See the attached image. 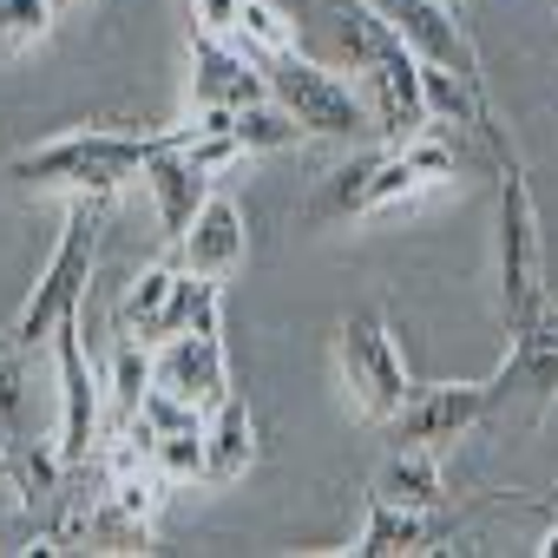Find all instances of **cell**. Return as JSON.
Wrapping results in <instances>:
<instances>
[{"mask_svg":"<svg viewBox=\"0 0 558 558\" xmlns=\"http://www.w3.org/2000/svg\"><path fill=\"white\" fill-rule=\"evenodd\" d=\"M381 158H388V145H381V151H355V158H342V165L316 184V197H310V223H349V217H368V191H375Z\"/></svg>","mask_w":558,"mask_h":558,"instance_id":"cell-20","label":"cell"},{"mask_svg":"<svg viewBox=\"0 0 558 558\" xmlns=\"http://www.w3.org/2000/svg\"><path fill=\"white\" fill-rule=\"evenodd\" d=\"M165 336H223V283H217V276H197V269L178 276Z\"/></svg>","mask_w":558,"mask_h":558,"instance_id":"cell-21","label":"cell"},{"mask_svg":"<svg viewBox=\"0 0 558 558\" xmlns=\"http://www.w3.org/2000/svg\"><path fill=\"white\" fill-rule=\"evenodd\" d=\"M158 506H165V480L151 466L106 473V493L86 499V512L73 519L66 538H86L93 551H145L158 532Z\"/></svg>","mask_w":558,"mask_h":558,"instance_id":"cell-8","label":"cell"},{"mask_svg":"<svg viewBox=\"0 0 558 558\" xmlns=\"http://www.w3.org/2000/svg\"><path fill=\"white\" fill-rule=\"evenodd\" d=\"M336 40L349 53V66L362 73V93L375 106V132L381 145H408L427 132V86H421V60L414 47L388 27V14L375 0H336Z\"/></svg>","mask_w":558,"mask_h":558,"instance_id":"cell-1","label":"cell"},{"mask_svg":"<svg viewBox=\"0 0 558 558\" xmlns=\"http://www.w3.org/2000/svg\"><path fill=\"white\" fill-rule=\"evenodd\" d=\"M178 276H184L178 250L158 256V263H145V269L132 276V290H125V303H119V336L151 342V349L165 342V316H171V296H178Z\"/></svg>","mask_w":558,"mask_h":558,"instance_id":"cell-17","label":"cell"},{"mask_svg":"<svg viewBox=\"0 0 558 558\" xmlns=\"http://www.w3.org/2000/svg\"><path fill=\"white\" fill-rule=\"evenodd\" d=\"M486 395H493V408H506L512 395H525L532 414H545L558 401V303H545L538 323L512 336V355L499 362V375L486 381Z\"/></svg>","mask_w":558,"mask_h":558,"instance_id":"cell-13","label":"cell"},{"mask_svg":"<svg viewBox=\"0 0 558 558\" xmlns=\"http://www.w3.org/2000/svg\"><path fill=\"white\" fill-rule=\"evenodd\" d=\"M236 27H243V0H191V34L236 40Z\"/></svg>","mask_w":558,"mask_h":558,"instance_id":"cell-28","label":"cell"},{"mask_svg":"<svg viewBox=\"0 0 558 558\" xmlns=\"http://www.w3.org/2000/svg\"><path fill=\"white\" fill-rule=\"evenodd\" d=\"M375 8H381L388 27L414 47L421 66H447V73L486 86V73H480V47H473V34H466V21H460L453 0H375Z\"/></svg>","mask_w":558,"mask_h":558,"instance_id":"cell-10","label":"cell"},{"mask_svg":"<svg viewBox=\"0 0 558 558\" xmlns=\"http://www.w3.org/2000/svg\"><path fill=\"white\" fill-rule=\"evenodd\" d=\"M269 99V73L243 40L191 34V112H243Z\"/></svg>","mask_w":558,"mask_h":558,"instance_id":"cell-11","label":"cell"},{"mask_svg":"<svg viewBox=\"0 0 558 558\" xmlns=\"http://www.w3.org/2000/svg\"><path fill=\"white\" fill-rule=\"evenodd\" d=\"M165 132H106V125H80L60 132L34 151L14 158V178L27 191H66V197H119L132 178H145L151 151Z\"/></svg>","mask_w":558,"mask_h":558,"instance_id":"cell-2","label":"cell"},{"mask_svg":"<svg viewBox=\"0 0 558 558\" xmlns=\"http://www.w3.org/2000/svg\"><path fill=\"white\" fill-rule=\"evenodd\" d=\"M151 375L165 395H178L184 408L210 414L223 395H230V355H223V336H165L151 349Z\"/></svg>","mask_w":558,"mask_h":558,"instance_id":"cell-12","label":"cell"},{"mask_svg":"<svg viewBox=\"0 0 558 558\" xmlns=\"http://www.w3.org/2000/svg\"><path fill=\"white\" fill-rule=\"evenodd\" d=\"M236 40L256 53V60H276V53H296V21L276 8V0H243V27Z\"/></svg>","mask_w":558,"mask_h":558,"instance_id":"cell-25","label":"cell"},{"mask_svg":"<svg viewBox=\"0 0 558 558\" xmlns=\"http://www.w3.org/2000/svg\"><path fill=\"white\" fill-rule=\"evenodd\" d=\"M171 250H178V263H184V269L230 283V276L243 269V256H250V223H243V204H236L230 191H210V197L197 204L191 230H184Z\"/></svg>","mask_w":558,"mask_h":558,"instance_id":"cell-14","label":"cell"},{"mask_svg":"<svg viewBox=\"0 0 558 558\" xmlns=\"http://www.w3.org/2000/svg\"><path fill=\"white\" fill-rule=\"evenodd\" d=\"M151 473L165 486H204V421L165 427L158 447H151Z\"/></svg>","mask_w":558,"mask_h":558,"instance_id":"cell-22","label":"cell"},{"mask_svg":"<svg viewBox=\"0 0 558 558\" xmlns=\"http://www.w3.org/2000/svg\"><path fill=\"white\" fill-rule=\"evenodd\" d=\"M375 499H395V506H414V512H440L447 506V466L434 447H395L381 466H375Z\"/></svg>","mask_w":558,"mask_h":558,"instance_id":"cell-18","label":"cell"},{"mask_svg":"<svg viewBox=\"0 0 558 558\" xmlns=\"http://www.w3.org/2000/svg\"><path fill=\"white\" fill-rule=\"evenodd\" d=\"M151 381H158V375H151V342H132V336H125L119 355H112V388H106V395H112V421L138 414L145 395H151Z\"/></svg>","mask_w":558,"mask_h":558,"instance_id":"cell-24","label":"cell"},{"mask_svg":"<svg viewBox=\"0 0 558 558\" xmlns=\"http://www.w3.org/2000/svg\"><path fill=\"white\" fill-rule=\"evenodd\" d=\"M53 362H60V434H53V447H60L66 473H86V466L99 460L106 388H99V375H93V355H86V329H80V316L53 329Z\"/></svg>","mask_w":558,"mask_h":558,"instance_id":"cell-7","label":"cell"},{"mask_svg":"<svg viewBox=\"0 0 558 558\" xmlns=\"http://www.w3.org/2000/svg\"><path fill=\"white\" fill-rule=\"evenodd\" d=\"M336 368H342V388L355 395V408H362L368 421H381V427H388V421L408 408V395H414L408 355H401V342H395V329H388L381 310H362V316H349V323L336 329Z\"/></svg>","mask_w":558,"mask_h":558,"instance_id":"cell-6","label":"cell"},{"mask_svg":"<svg viewBox=\"0 0 558 558\" xmlns=\"http://www.w3.org/2000/svg\"><path fill=\"white\" fill-rule=\"evenodd\" d=\"M434 545V512L395 506V499H368V519L355 532V558H395V551H427Z\"/></svg>","mask_w":558,"mask_h":558,"instance_id":"cell-19","label":"cell"},{"mask_svg":"<svg viewBox=\"0 0 558 558\" xmlns=\"http://www.w3.org/2000/svg\"><path fill=\"white\" fill-rule=\"evenodd\" d=\"M53 34V0H0V53H34Z\"/></svg>","mask_w":558,"mask_h":558,"instance_id":"cell-27","label":"cell"},{"mask_svg":"<svg viewBox=\"0 0 558 558\" xmlns=\"http://www.w3.org/2000/svg\"><path fill=\"white\" fill-rule=\"evenodd\" d=\"M230 132H236L243 151H283V145H303V125H296L283 106H276V99H256V106L230 112Z\"/></svg>","mask_w":558,"mask_h":558,"instance_id":"cell-23","label":"cell"},{"mask_svg":"<svg viewBox=\"0 0 558 558\" xmlns=\"http://www.w3.org/2000/svg\"><path fill=\"white\" fill-rule=\"evenodd\" d=\"M27 349L0 329V440H21L27 427Z\"/></svg>","mask_w":558,"mask_h":558,"instance_id":"cell-26","label":"cell"},{"mask_svg":"<svg viewBox=\"0 0 558 558\" xmlns=\"http://www.w3.org/2000/svg\"><path fill=\"white\" fill-rule=\"evenodd\" d=\"M486 414H493L486 381H434V388H414L408 408H401L388 427H395V447H434V453H447V447L466 440Z\"/></svg>","mask_w":558,"mask_h":558,"instance_id":"cell-9","label":"cell"},{"mask_svg":"<svg viewBox=\"0 0 558 558\" xmlns=\"http://www.w3.org/2000/svg\"><path fill=\"white\" fill-rule=\"evenodd\" d=\"M250 460H256V421H250V401L230 388V395L204 414V486L243 480Z\"/></svg>","mask_w":558,"mask_h":558,"instance_id":"cell-16","label":"cell"},{"mask_svg":"<svg viewBox=\"0 0 558 558\" xmlns=\"http://www.w3.org/2000/svg\"><path fill=\"white\" fill-rule=\"evenodd\" d=\"M8 460H14V453H8V440H0V480H8Z\"/></svg>","mask_w":558,"mask_h":558,"instance_id":"cell-29","label":"cell"},{"mask_svg":"<svg viewBox=\"0 0 558 558\" xmlns=\"http://www.w3.org/2000/svg\"><path fill=\"white\" fill-rule=\"evenodd\" d=\"M263 73H269V99L303 125V138L355 145L362 132H375L368 93L349 86L342 73H329V66H316V60H303V53H276V60H263Z\"/></svg>","mask_w":558,"mask_h":558,"instance_id":"cell-5","label":"cell"},{"mask_svg":"<svg viewBox=\"0 0 558 558\" xmlns=\"http://www.w3.org/2000/svg\"><path fill=\"white\" fill-rule=\"evenodd\" d=\"M106 204H112V197H73V204H66L60 250L47 256V269H40V283H34V296H27V310H21L14 329H8L21 349L53 342V329L73 323V316L86 310L93 263H99V223H106Z\"/></svg>","mask_w":558,"mask_h":558,"instance_id":"cell-3","label":"cell"},{"mask_svg":"<svg viewBox=\"0 0 558 558\" xmlns=\"http://www.w3.org/2000/svg\"><path fill=\"white\" fill-rule=\"evenodd\" d=\"M145 191H151V204H158L165 236L178 243V236L191 230L197 204L210 197V171L191 165V151L178 145V125H165V138H158V151H151V165H145Z\"/></svg>","mask_w":558,"mask_h":558,"instance_id":"cell-15","label":"cell"},{"mask_svg":"<svg viewBox=\"0 0 558 558\" xmlns=\"http://www.w3.org/2000/svg\"><path fill=\"white\" fill-rule=\"evenodd\" d=\"M493 165H499V316H506V336H519L551 303V290H545V230H538V204H532L519 151H499Z\"/></svg>","mask_w":558,"mask_h":558,"instance_id":"cell-4","label":"cell"}]
</instances>
